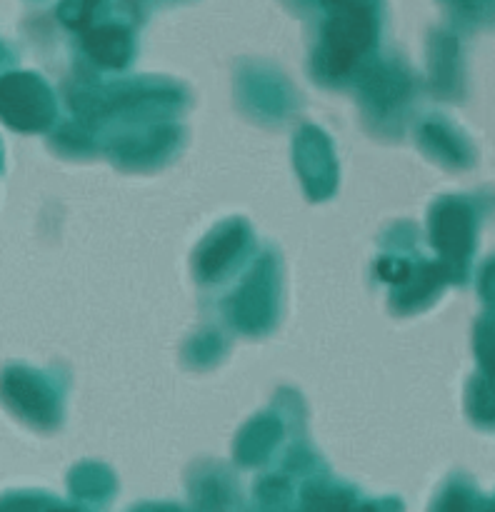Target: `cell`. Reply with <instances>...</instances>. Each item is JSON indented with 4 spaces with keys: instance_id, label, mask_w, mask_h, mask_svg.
<instances>
[{
    "instance_id": "6da1fadb",
    "label": "cell",
    "mask_w": 495,
    "mask_h": 512,
    "mask_svg": "<svg viewBox=\"0 0 495 512\" xmlns=\"http://www.w3.org/2000/svg\"><path fill=\"white\" fill-rule=\"evenodd\" d=\"M335 5L325 33L328 63L333 73H345L373 40V15L363 0H328Z\"/></svg>"
},
{
    "instance_id": "7a4b0ae2",
    "label": "cell",
    "mask_w": 495,
    "mask_h": 512,
    "mask_svg": "<svg viewBox=\"0 0 495 512\" xmlns=\"http://www.w3.org/2000/svg\"><path fill=\"white\" fill-rule=\"evenodd\" d=\"M85 48L105 65H123L125 53H128V40H125L123 30L118 28H103L95 33L85 35Z\"/></svg>"
}]
</instances>
